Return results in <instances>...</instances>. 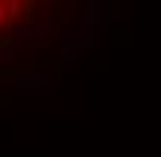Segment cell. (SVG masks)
I'll return each mask as SVG.
<instances>
[{"label": "cell", "instance_id": "6da1fadb", "mask_svg": "<svg viewBox=\"0 0 161 157\" xmlns=\"http://www.w3.org/2000/svg\"><path fill=\"white\" fill-rule=\"evenodd\" d=\"M21 3H25V0H0V24H3L9 15H15Z\"/></svg>", "mask_w": 161, "mask_h": 157}]
</instances>
